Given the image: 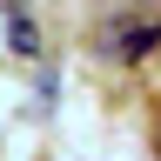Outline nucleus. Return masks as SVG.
Listing matches in <instances>:
<instances>
[{
  "instance_id": "nucleus-2",
  "label": "nucleus",
  "mask_w": 161,
  "mask_h": 161,
  "mask_svg": "<svg viewBox=\"0 0 161 161\" xmlns=\"http://www.w3.org/2000/svg\"><path fill=\"white\" fill-rule=\"evenodd\" d=\"M7 47L14 54H40V27H34L27 14H7Z\"/></svg>"
},
{
  "instance_id": "nucleus-1",
  "label": "nucleus",
  "mask_w": 161,
  "mask_h": 161,
  "mask_svg": "<svg viewBox=\"0 0 161 161\" xmlns=\"http://www.w3.org/2000/svg\"><path fill=\"white\" fill-rule=\"evenodd\" d=\"M154 40H161V20H141V27H114V34H108V54H121V60H141Z\"/></svg>"
},
{
  "instance_id": "nucleus-3",
  "label": "nucleus",
  "mask_w": 161,
  "mask_h": 161,
  "mask_svg": "<svg viewBox=\"0 0 161 161\" xmlns=\"http://www.w3.org/2000/svg\"><path fill=\"white\" fill-rule=\"evenodd\" d=\"M154 141H161V128H154Z\"/></svg>"
}]
</instances>
